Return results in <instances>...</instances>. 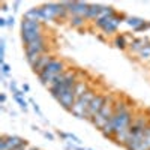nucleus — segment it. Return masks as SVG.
I'll list each match as a JSON object with an SVG mask.
<instances>
[{
  "instance_id": "obj_20",
  "label": "nucleus",
  "mask_w": 150,
  "mask_h": 150,
  "mask_svg": "<svg viewBox=\"0 0 150 150\" xmlns=\"http://www.w3.org/2000/svg\"><path fill=\"white\" fill-rule=\"evenodd\" d=\"M23 18H29V20H35V21H41V8L35 6L26 11V14L23 15Z\"/></svg>"
},
{
  "instance_id": "obj_29",
  "label": "nucleus",
  "mask_w": 150,
  "mask_h": 150,
  "mask_svg": "<svg viewBox=\"0 0 150 150\" xmlns=\"http://www.w3.org/2000/svg\"><path fill=\"white\" fill-rule=\"evenodd\" d=\"M6 20H8V27H9V29H12V27L15 26V17H14V15L8 17Z\"/></svg>"
},
{
  "instance_id": "obj_28",
  "label": "nucleus",
  "mask_w": 150,
  "mask_h": 150,
  "mask_svg": "<svg viewBox=\"0 0 150 150\" xmlns=\"http://www.w3.org/2000/svg\"><path fill=\"white\" fill-rule=\"evenodd\" d=\"M57 135L60 137V138L62 140H63V141H68V138H69V132H65V131H57Z\"/></svg>"
},
{
  "instance_id": "obj_21",
  "label": "nucleus",
  "mask_w": 150,
  "mask_h": 150,
  "mask_svg": "<svg viewBox=\"0 0 150 150\" xmlns=\"http://www.w3.org/2000/svg\"><path fill=\"white\" fill-rule=\"evenodd\" d=\"M24 95H26V93H24L23 90H20L18 93L14 95V101L20 105V108H21L23 111H27V107H29L27 104H29V101H27L26 98H24Z\"/></svg>"
},
{
  "instance_id": "obj_35",
  "label": "nucleus",
  "mask_w": 150,
  "mask_h": 150,
  "mask_svg": "<svg viewBox=\"0 0 150 150\" xmlns=\"http://www.w3.org/2000/svg\"><path fill=\"white\" fill-rule=\"evenodd\" d=\"M2 11H3V12H8V11H9V9H8V5H6V3H2Z\"/></svg>"
},
{
  "instance_id": "obj_19",
  "label": "nucleus",
  "mask_w": 150,
  "mask_h": 150,
  "mask_svg": "<svg viewBox=\"0 0 150 150\" xmlns=\"http://www.w3.org/2000/svg\"><path fill=\"white\" fill-rule=\"evenodd\" d=\"M146 20L144 18H140V17H135V15H128V18H126V21H125V24H126L128 27H131L132 30H135V29H138L141 24L144 23Z\"/></svg>"
},
{
  "instance_id": "obj_36",
  "label": "nucleus",
  "mask_w": 150,
  "mask_h": 150,
  "mask_svg": "<svg viewBox=\"0 0 150 150\" xmlns=\"http://www.w3.org/2000/svg\"><path fill=\"white\" fill-rule=\"evenodd\" d=\"M27 150H41V149H39V147H36V146H30Z\"/></svg>"
},
{
  "instance_id": "obj_9",
  "label": "nucleus",
  "mask_w": 150,
  "mask_h": 150,
  "mask_svg": "<svg viewBox=\"0 0 150 150\" xmlns=\"http://www.w3.org/2000/svg\"><path fill=\"white\" fill-rule=\"evenodd\" d=\"M69 68H68V65H66V62L63 60V59H59V57H56L53 62H50V65L44 69V71H47L50 75H53V77H59V75H62L63 72H66Z\"/></svg>"
},
{
  "instance_id": "obj_7",
  "label": "nucleus",
  "mask_w": 150,
  "mask_h": 150,
  "mask_svg": "<svg viewBox=\"0 0 150 150\" xmlns=\"http://www.w3.org/2000/svg\"><path fill=\"white\" fill-rule=\"evenodd\" d=\"M107 96H108V93H104V92H98L95 95V98L92 99V102H90V107H89V120H87V122H90L98 114V112L102 110Z\"/></svg>"
},
{
  "instance_id": "obj_38",
  "label": "nucleus",
  "mask_w": 150,
  "mask_h": 150,
  "mask_svg": "<svg viewBox=\"0 0 150 150\" xmlns=\"http://www.w3.org/2000/svg\"><path fill=\"white\" fill-rule=\"evenodd\" d=\"M87 150H95V149H90V147H89V149H87Z\"/></svg>"
},
{
  "instance_id": "obj_12",
  "label": "nucleus",
  "mask_w": 150,
  "mask_h": 150,
  "mask_svg": "<svg viewBox=\"0 0 150 150\" xmlns=\"http://www.w3.org/2000/svg\"><path fill=\"white\" fill-rule=\"evenodd\" d=\"M57 56L54 54V53H51V51H50V53H47V54H42L39 59H38V62H36V63L32 66V71H33V74H36V75H39L48 65H50V62H53L54 59H56Z\"/></svg>"
},
{
  "instance_id": "obj_11",
  "label": "nucleus",
  "mask_w": 150,
  "mask_h": 150,
  "mask_svg": "<svg viewBox=\"0 0 150 150\" xmlns=\"http://www.w3.org/2000/svg\"><path fill=\"white\" fill-rule=\"evenodd\" d=\"M68 5V11H69V15H78V17H84L87 15V11H89L90 3L87 2H66Z\"/></svg>"
},
{
  "instance_id": "obj_15",
  "label": "nucleus",
  "mask_w": 150,
  "mask_h": 150,
  "mask_svg": "<svg viewBox=\"0 0 150 150\" xmlns=\"http://www.w3.org/2000/svg\"><path fill=\"white\" fill-rule=\"evenodd\" d=\"M101 14H102V5H99V3H90L86 18H87V21H92L93 23L95 20H98L99 17H101Z\"/></svg>"
},
{
  "instance_id": "obj_18",
  "label": "nucleus",
  "mask_w": 150,
  "mask_h": 150,
  "mask_svg": "<svg viewBox=\"0 0 150 150\" xmlns=\"http://www.w3.org/2000/svg\"><path fill=\"white\" fill-rule=\"evenodd\" d=\"M6 141H8L9 150H15L18 146H21L24 143V138H21L20 135H8L6 134Z\"/></svg>"
},
{
  "instance_id": "obj_32",
  "label": "nucleus",
  "mask_w": 150,
  "mask_h": 150,
  "mask_svg": "<svg viewBox=\"0 0 150 150\" xmlns=\"http://www.w3.org/2000/svg\"><path fill=\"white\" fill-rule=\"evenodd\" d=\"M0 27H8V20L5 17H0Z\"/></svg>"
},
{
  "instance_id": "obj_4",
  "label": "nucleus",
  "mask_w": 150,
  "mask_h": 150,
  "mask_svg": "<svg viewBox=\"0 0 150 150\" xmlns=\"http://www.w3.org/2000/svg\"><path fill=\"white\" fill-rule=\"evenodd\" d=\"M96 93L98 92L93 87H90L84 95L77 98V101H75V104H74V107L69 112L78 120H89V107H90V102H92V99L95 98Z\"/></svg>"
},
{
  "instance_id": "obj_5",
  "label": "nucleus",
  "mask_w": 150,
  "mask_h": 150,
  "mask_svg": "<svg viewBox=\"0 0 150 150\" xmlns=\"http://www.w3.org/2000/svg\"><path fill=\"white\" fill-rule=\"evenodd\" d=\"M47 53H50V44L47 41V36L39 41H35L32 44L24 45V56H26V62L29 63L30 68L36 63L38 59L42 54H47Z\"/></svg>"
},
{
  "instance_id": "obj_2",
  "label": "nucleus",
  "mask_w": 150,
  "mask_h": 150,
  "mask_svg": "<svg viewBox=\"0 0 150 150\" xmlns=\"http://www.w3.org/2000/svg\"><path fill=\"white\" fill-rule=\"evenodd\" d=\"M128 18L126 14H123V12H117V15L114 17H105V15H101L98 20H95L92 24L95 27H98L99 30L102 32V35L105 36H112L114 38L119 32V27L120 24L125 23Z\"/></svg>"
},
{
  "instance_id": "obj_16",
  "label": "nucleus",
  "mask_w": 150,
  "mask_h": 150,
  "mask_svg": "<svg viewBox=\"0 0 150 150\" xmlns=\"http://www.w3.org/2000/svg\"><path fill=\"white\" fill-rule=\"evenodd\" d=\"M87 18H84V17H78V15H72V17H69V20H68V24L72 27V29H77V30H81L83 27H86L87 26Z\"/></svg>"
},
{
  "instance_id": "obj_22",
  "label": "nucleus",
  "mask_w": 150,
  "mask_h": 150,
  "mask_svg": "<svg viewBox=\"0 0 150 150\" xmlns=\"http://www.w3.org/2000/svg\"><path fill=\"white\" fill-rule=\"evenodd\" d=\"M137 59H138L140 62H143V63H149L150 62V44L137 54Z\"/></svg>"
},
{
  "instance_id": "obj_31",
  "label": "nucleus",
  "mask_w": 150,
  "mask_h": 150,
  "mask_svg": "<svg viewBox=\"0 0 150 150\" xmlns=\"http://www.w3.org/2000/svg\"><path fill=\"white\" fill-rule=\"evenodd\" d=\"M21 90H23L24 93H29V92H30V86H29L27 83H24V84L21 86Z\"/></svg>"
},
{
  "instance_id": "obj_24",
  "label": "nucleus",
  "mask_w": 150,
  "mask_h": 150,
  "mask_svg": "<svg viewBox=\"0 0 150 150\" xmlns=\"http://www.w3.org/2000/svg\"><path fill=\"white\" fill-rule=\"evenodd\" d=\"M0 72H2V77L8 78L9 75H11V66L8 63H3V65H0Z\"/></svg>"
},
{
  "instance_id": "obj_17",
  "label": "nucleus",
  "mask_w": 150,
  "mask_h": 150,
  "mask_svg": "<svg viewBox=\"0 0 150 150\" xmlns=\"http://www.w3.org/2000/svg\"><path fill=\"white\" fill-rule=\"evenodd\" d=\"M90 84H89V81H87V80H84V78H80L78 81H77V84H75V96H77V98H80L81 95H84L87 90H89L90 89Z\"/></svg>"
},
{
  "instance_id": "obj_25",
  "label": "nucleus",
  "mask_w": 150,
  "mask_h": 150,
  "mask_svg": "<svg viewBox=\"0 0 150 150\" xmlns=\"http://www.w3.org/2000/svg\"><path fill=\"white\" fill-rule=\"evenodd\" d=\"M27 101H29V104H32V108H33V111L36 112V114L38 116H39V117H44V114H42V111H41V108H39V105H38L35 101H33V99L30 98V99H27Z\"/></svg>"
},
{
  "instance_id": "obj_1",
  "label": "nucleus",
  "mask_w": 150,
  "mask_h": 150,
  "mask_svg": "<svg viewBox=\"0 0 150 150\" xmlns=\"http://www.w3.org/2000/svg\"><path fill=\"white\" fill-rule=\"evenodd\" d=\"M137 112L132 111L131 105L117 96V101L114 105V114H112L111 120L105 125V128L101 131V134L108 140H114V137L123 132H129V128L135 119Z\"/></svg>"
},
{
  "instance_id": "obj_6",
  "label": "nucleus",
  "mask_w": 150,
  "mask_h": 150,
  "mask_svg": "<svg viewBox=\"0 0 150 150\" xmlns=\"http://www.w3.org/2000/svg\"><path fill=\"white\" fill-rule=\"evenodd\" d=\"M41 8V21L50 23V21H59V3L48 2L39 6Z\"/></svg>"
},
{
  "instance_id": "obj_27",
  "label": "nucleus",
  "mask_w": 150,
  "mask_h": 150,
  "mask_svg": "<svg viewBox=\"0 0 150 150\" xmlns=\"http://www.w3.org/2000/svg\"><path fill=\"white\" fill-rule=\"evenodd\" d=\"M8 87L11 89L12 95H15V93H18V92L21 90V89H18V86H17V81H15V80H11V81H9V86H8Z\"/></svg>"
},
{
  "instance_id": "obj_23",
  "label": "nucleus",
  "mask_w": 150,
  "mask_h": 150,
  "mask_svg": "<svg viewBox=\"0 0 150 150\" xmlns=\"http://www.w3.org/2000/svg\"><path fill=\"white\" fill-rule=\"evenodd\" d=\"M5 57H6V41H5V38H2L0 39V65L6 63Z\"/></svg>"
},
{
  "instance_id": "obj_37",
  "label": "nucleus",
  "mask_w": 150,
  "mask_h": 150,
  "mask_svg": "<svg viewBox=\"0 0 150 150\" xmlns=\"http://www.w3.org/2000/svg\"><path fill=\"white\" fill-rule=\"evenodd\" d=\"M98 39L99 41H105V38H104V35H98Z\"/></svg>"
},
{
  "instance_id": "obj_3",
  "label": "nucleus",
  "mask_w": 150,
  "mask_h": 150,
  "mask_svg": "<svg viewBox=\"0 0 150 150\" xmlns=\"http://www.w3.org/2000/svg\"><path fill=\"white\" fill-rule=\"evenodd\" d=\"M116 101H117V95L114 93H108L107 99H105V104L102 107V110L98 112V114L90 120V123L93 125V126L101 132L104 128H105V125L111 120L112 114H114V105H116Z\"/></svg>"
},
{
  "instance_id": "obj_13",
  "label": "nucleus",
  "mask_w": 150,
  "mask_h": 150,
  "mask_svg": "<svg viewBox=\"0 0 150 150\" xmlns=\"http://www.w3.org/2000/svg\"><path fill=\"white\" fill-rule=\"evenodd\" d=\"M21 32H45L42 21H35L29 18H23L20 23V33Z\"/></svg>"
},
{
  "instance_id": "obj_34",
  "label": "nucleus",
  "mask_w": 150,
  "mask_h": 150,
  "mask_svg": "<svg viewBox=\"0 0 150 150\" xmlns=\"http://www.w3.org/2000/svg\"><path fill=\"white\" fill-rule=\"evenodd\" d=\"M5 102H6V95H5V93H2V95H0V104L5 105Z\"/></svg>"
},
{
  "instance_id": "obj_26",
  "label": "nucleus",
  "mask_w": 150,
  "mask_h": 150,
  "mask_svg": "<svg viewBox=\"0 0 150 150\" xmlns=\"http://www.w3.org/2000/svg\"><path fill=\"white\" fill-rule=\"evenodd\" d=\"M147 30H150V21H144L141 26H140L138 29H135L134 32H135V33H140V32H144V33H146Z\"/></svg>"
},
{
  "instance_id": "obj_10",
  "label": "nucleus",
  "mask_w": 150,
  "mask_h": 150,
  "mask_svg": "<svg viewBox=\"0 0 150 150\" xmlns=\"http://www.w3.org/2000/svg\"><path fill=\"white\" fill-rule=\"evenodd\" d=\"M56 101L59 102V105L63 108V110H66V111H71L72 110V107H74V104H75V101H77V96H75V90L72 89V90H66V92H63L62 93Z\"/></svg>"
},
{
  "instance_id": "obj_14",
  "label": "nucleus",
  "mask_w": 150,
  "mask_h": 150,
  "mask_svg": "<svg viewBox=\"0 0 150 150\" xmlns=\"http://www.w3.org/2000/svg\"><path fill=\"white\" fill-rule=\"evenodd\" d=\"M112 45H114L117 50H120V51H128V47H129L128 35L126 33H117L114 38H112Z\"/></svg>"
},
{
  "instance_id": "obj_30",
  "label": "nucleus",
  "mask_w": 150,
  "mask_h": 150,
  "mask_svg": "<svg viewBox=\"0 0 150 150\" xmlns=\"http://www.w3.org/2000/svg\"><path fill=\"white\" fill-rule=\"evenodd\" d=\"M44 134V137H45V138H48L50 141H54V135L51 134V132H48V131H45V132H42Z\"/></svg>"
},
{
  "instance_id": "obj_8",
  "label": "nucleus",
  "mask_w": 150,
  "mask_h": 150,
  "mask_svg": "<svg viewBox=\"0 0 150 150\" xmlns=\"http://www.w3.org/2000/svg\"><path fill=\"white\" fill-rule=\"evenodd\" d=\"M150 44V38L149 36H132L129 41L128 51L131 54H138L143 48H146Z\"/></svg>"
},
{
  "instance_id": "obj_33",
  "label": "nucleus",
  "mask_w": 150,
  "mask_h": 150,
  "mask_svg": "<svg viewBox=\"0 0 150 150\" xmlns=\"http://www.w3.org/2000/svg\"><path fill=\"white\" fill-rule=\"evenodd\" d=\"M20 5H21V2H14V6H12L14 9H12V11H14V12H18V8H20Z\"/></svg>"
}]
</instances>
